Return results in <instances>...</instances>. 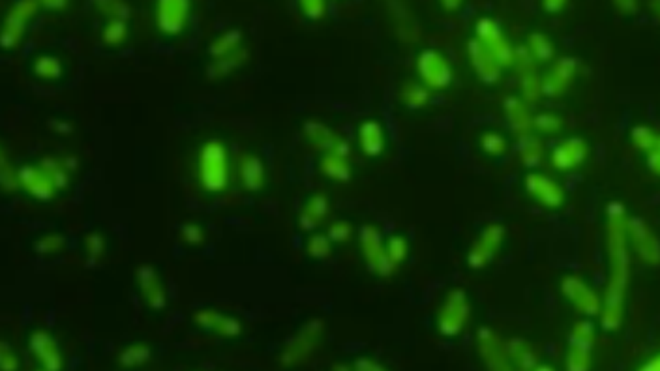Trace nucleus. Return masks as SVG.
Wrapping results in <instances>:
<instances>
[{"label": "nucleus", "mask_w": 660, "mask_h": 371, "mask_svg": "<svg viewBox=\"0 0 660 371\" xmlns=\"http://www.w3.org/2000/svg\"><path fill=\"white\" fill-rule=\"evenodd\" d=\"M199 182L210 194H218L225 189L229 182V167H227V150L222 141H207L199 152Z\"/></svg>", "instance_id": "1"}, {"label": "nucleus", "mask_w": 660, "mask_h": 371, "mask_svg": "<svg viewBox=\"0 0 660 371\" xmlns=\"http://www.w3.org/2000/svg\"><path fill=\"white\" fill-rule=\"evenodd\" d=\"M40 6V2L25 0V2H18V4L10 10L6 21H4L2 36H0L2 47L10 49V47L18 46L19 41H21V36H23L25 32V25H27V21L34 15L36 10Z\"/></svg>", "instance_id": "2"}, {"label": "nucleus", "mask_w": 660, "mask_h": 371, "mask_svg": "<svg viewBox=\"0 0 660 371\" xmlns=\"http://www.w3.org/2000/svg\"><path fill=\"white\" fill-rule=\"evenodd\" d=\"M190 15L188 0H161L156 10V23L163 34L175 36L182 32Z\"/></svg>", "instance_id": "3"}, {"label": "nucleus", "mask_w": 660, "mask_h": 371, "mask_svg": "<svg viewBox=\"0 0 660 371\" xmlns=\"http://www.w3.org/2000/svg\"><path fill=\"white\" fill-rule=\"evenodd\" d=\"M18 177H19V186L27 189V191H29L32 197H36V199L49 201L55 197L57 186L53 184L49 175H47L40 166L21 167V169L18 171Z\"/></svg>", "instance_id": "4"}, {"label": "nucleus", "mask_w": 660, "mask_h": 371, "mask_svg": "<svg viewBox=\"0 0 660 371\" xmlns=\"http://www.w3.org/2000/svg\"><path fill=\"white\" fill-rule=\"evenodd\" d=\"M30 351L36 354V358L40 360L46 371H60L62 370V354L58 351L57 342L53 339L51 334L46 330H36L30 336Z\"/></svg>", "instance_id": "5"}, {"label": "nucleus", "mask_w": 660, "mask_h": 371, "mask_svg": "<svg viewBox=\"0 0 660 371\" xmlns=\"http://www.w3.org/2000/svg\"><path fill=\"white\" fill-rule=\"evenodd\" d=\"M319 323H311L304 328V330L300 332L299 336L295 337L293 342L289 343L288 349H285V353L281 354V362L283 364H297L300 360H304L310 351L316 347L317 343V334H319Z\"/></svg>", "instance_id": "6"}, {"label": "nucleus", "mask_w": 660, "mask_h": 371, "mask_svg": "<svg viewBox=\"0 0 660 371\" xmlns=\"http://www.w3.org/2000/svg\"><path fill=\"white\" fill-rule=\"evenodd\" d=\"M137 281L139 289L143 292L144 300H147L150 308L161 309L166 306V291H163V287H161L160 280H158V274H156V270L152 267L143 264L137 270Z\"/></svg>", "instance_id": "7"}, {"label": "nucleus", "mask_w": 660, "mask_h": 371, "mask_svg": "<svg viewBox=\"0 0 660 371\" xmlns=\"http://www.w3.org/2000/svg\"><path fill=\"white\" fill-rule=\"evenodd\" d=\"M241 180L248 191H257L264 184L263 161L257 156L246 154L241 158Z\"/></svg>", "instance_id": "8"}, {"label": "nucleus", "mask_w": 660, "mask_h": 371, "mask_svg": "<svg viewBox=\"0 0 660 371\" xmlns=\"http://www.w3.org/2000/svg\"><path fill=\"white\" fill-rule=\"evenodd\" d=\"M248 53L244 49H238V51L231 53L227 57L224 58H216L210 66H208V77L210 79H218V77H224V75L231 74L233 69H236L241 66L242 62H246Z\"/></svg>", "instance_id": "9"}, {"label": "nucleus", "mask_w": 660, "mask_h": 371, "mask_svg": "<svg viewBox=\"0 0 660 371\" xmlns=\"http://www.w3.org/2000/svg\"><path fill=\"white\" fill-rule=\"evenodd\" d=\"M241 41H242L241 30H236V29L227 30V32H224L220 38H216V40L213 41V46L208 47V53H210L214 58H224V57H227V55H231V53L238 51Z\"/></svg>", "instance_id": "10"}, {"label": "nucleus", "mask_w": 660, "mask_h": 371, "mask_svg": "<svg viewBox=\"0 0 660 371\" xmlns=\"http://www.w3.org/2000/svg\"><path fill=\"white\" fill-rule=\"evenodd\" d=\"M361 144L368 154H379L381 150H383V133H381L379 124L366 122V124L361 128Z\"/></svg>", "instance_id": "11"}, {"label": "nucleus", "mask_w": 660, "mask_h": 371, "mask_svg": "<svg viewBox=\"0 0 660 371\" xmlns=\"http://www.w3.org/2000/svg\"><path fill=\"white\" fill-rule=\"evenodd\" d=\"M327 214V201L321 195H317L308 203V206L300 216V227L302 229H311L316 227V223Z\"/></svg>", "instance_id": "12"}, {"label": "nucleus", "mask_w": 660, "mask_h": 371, "mask_svg": "<svg viewBox=\"0 0 660 371\" xmlns=\"http://www.w3.org/2000/svg\"><path fill=\"white\" fill-rule=\"evenodd\" d=\"M149 358L150 349L143 343H133L119 354V364L124 367H135V365H143L144 362H149Z\"/></svg>", "instance_id": "13"}, {"label": "nucleus", "mask_w": 660, "mask_h": 371, "mask_svg": "<svg viewBox=\"0 0 660 371\" xmlns=\"http://www.w3.org/2000/svg\"><path fill=\"white\" fill-rule=\"evenodd\" d=\"M40 167L49 175L53 184L57 186V189H62L68 186V171L62 161L55 160V158H43L40 161Z\"/></svg>", "instance_id": "14"}, {"label": "nucleus", "mask_w": 660, "mask_h": 371, "mask_svg": "<svg viewBox=\"0 0 660 371\" xmlns=\"http://www.w3.org/2000/svg\"><path fill=\"white\" fill-rule=\"evenodd\" d=\"M34 72L41 79H58L62 75V64L55 57H38L34 62Z\"/></svg>", "instance_id": "15"}, {"label": "nucleus", "mask_w": 660, "mask_h": 371, "mask_svg": "<svg viewBox=\"0 0 660 371\" xmlns=\"http://www.w3.org/2000/svg\"><path fill=\"white\" fill-rule=\"evenodd\" d=\"M128 36V27L126 21H122V19H111L109 23L105 25L104 32H102V38L107 46H121L124 43Z\"/></svg>", "instance_id": "16"}, {"label": "nucleus", "mask_w": 660, "mask_h": 371, "mask_svg": "<svg viewBox=\"0 0 660 371\" xmlns=\"http://www.w3.org/2000/svg\"><path fill=\"white\" fill-rule=\"evenodd\" d=\"M323 171L327 173L328 177L338 178V180H345V178L349 177V169L342 160V156L338 154L328 156V158L323 160Z\"/></svg>", "instance_id": "17"}, {"label": "nucleus", "mask_w": 660, "mask_h": 371, "mask_svg": "<svg viewBox=\"0 0 660 371\" xmlns=\"http://www.w3.org/2000/svg\"><path fill=\"white\" fill-rule=\"evenodd\" d=\"M0 161H2V163H0V177H2L0 178V182H2V188L6 189V191H13V189L19 186L18 173L13 171V167L8 163L6 154H2Z\"/></svg>", "instance_id": "18"}, {"label": "nucleus", "mask_w": 660, "mask_h": 371, "mask_svg": "<svg viewBox=\"0 0 660 371\" xmlns=\"http://www.w3.org/2000/svg\"><path fill=\"white\" fill-rule=\"evenodd\" d=\"M62 245H64V238L60 236V234H46V236H41V238L36 242V252L41 253V255H47V253H57Z\"/></svg>", "instance_id": "19"}, {"label": "nucleus", "mask_w": 660, "mask_h": 371, "mask_svg": "<svg viewBox=\"0 0 660 371\" xmlns=\"http://www.w3.org/2000/svg\"><path fill=\"white\" fill-rule=\"evenodd\" d=\"M100 10H104L105 15H111V19H122L126 21L130 15V8L126 2H116V0H109V2H100Z\"/></svg>", "instance_id": "20"}, {"label": "nucleus", "mask_w": 660, "mask_h": 371, "mask_svg": "<svg viewBox=\"0 0 660 371\" xmlns=\"http://www.w3.org/2000/svg\"><path fill=\"white\" fill-rule=\"evenodd\" d=\"M105 242L100 233H90L86 234V253L92 263H96L102 255H104Z\"/></svg>", "instance_id": "21"}, {"label": "nucleus", "mask_w": 660, "mask_h": 371, "mask_svg": "<svg viewBox=\"0 0 660 371\" xmlns=\"http://www.w3.org/2000/svg\"><path fill=\"white\" fill-rule=\"evenodd\" d=\"M241 330H242L241 323H238L235 317H224V315H222V319L218 321V325H216V328H214V332H218V334L227 336V337L238 336Z\"/></svg>", "instance_id": "22"}, {"label": "nucleus", "mask_w": 660, "mask_h": 371, "mask_svg": "<svg viewBox=\"0 0 660 371\" xmlns=\"http://www.w3.org/2000/svg\"><path fill=\"white\" fill-rule=\"evenodd\" d=\"M19 367V360L15 356V353L12 351V347L8 345V343H2V347H0V370L2 371H18Z\"/></svg>", "instance_id": "23"}, {"label": "nucleus", "mask_w": 660, "mask_h": 371, "mask_svg": "<svg viewBox=\"0 0 660 371\" xmlns=\"http://www.w3.org/2000/svg\"><path fill=\"white\" fill-rule=\"evenodd\" d=\"M220 319H222V315L218 311H214V309H203V311L196 315V323L203 326L205 330H214Z\"/></svg>", "instance_id": "24"}, {"label": "nucleus", "mask_w": 660, "mask_h": 371, "mask_svg": "<svg viewBox=\"0 0 660 371\" xmlns=\"http://www.w3.org/2000/svg\"><path fill=\"white\" fill-rule=\"evenodd\" d=\"M180 236H182L184 242H188V244H201L203 242V231L196 223H186V225L180 229Z\"/></svg>", "instance_id": "25"}, {"label": "nucleus", "mask_w": 660, "mask_h": 371, "mask_svg": "<svg viewBox=\"0 0 660 371\" xmlns=\"http://www.w3.org/2000/svg\"><path fill=\"white\" fill-rule=\"evenodd\" d=\"M308 250L314 257H325L328 253V240L321 234H317V236H311L310 244H308Z\"/></svg>", "instance_id": "26"}, {"label": "nucleus", "mask_w": 660, "mask_h": 371, "mask_svg": "<svg viewBox=\"0 0 660 371\" xmlns=\"http://www.w3.org/2000/svg\"><path fill=\"white\" fill-rule=\"evenodd\" d=\"M300 8L304 10V13L308 18L314 19L321 18L323 13H325V2H311V0H308V2H302Z\"/></svg>", "instance_id": "27"}, {"label": "nucleus", "mask_w": 660, "mask_h": 371, "mask_svg": "<svg viewBox=\"0 0 660 371\" xmlns=\"http://www.w3.org/2000/svg\"><path fill=\"white\" fill-rule=\"evenodd\" d=\"M355 371H385V370H383L377 362H373V360L362 358L355 364Z\"/></svg>", "instance_id": "28"}, {"label": "nucleus", "mask_w": 660, "mask_h": 371, "mask_svg": "<svg viewBox=\"0 0 660 371\" xmlns=\"http://www.w3.org/2000/svg\"><path fill=\"white\" fill-rule=\"evenodd\" d=\"M330 236L334 240H345L349 236V227L345 225V223H336L332 229H330Z\"/></svg>", "instance_id": "29"}, {"label": "nucleus", "mask_w": 660, "mask_h": 371, "mask_svg": "<svg viewBox=\"0 0 660 371\" xmlns=\"http://www.w3.org/2000/svg\"><path fill=\"white\" fill-rule=\"evenodd\" d=\"M391 257L394 259V261L403 257V242L400 238H394L391 242Z\"/></svg>", "instance_id": "30"}, {"label": "nucleus", "mask_w": 660, "mask_h": 371, "mask_svg": "<svg viewBox=\"0 0 660 371\" xmlns=\"http://www.w3.org/2000/svg\"><path fill=\"white\" fill-rule=\"evenodd\" d=\"M43 6L51 8V10H55V8H60V10H62V8L68 6V2H62V0H60V2H51V0H47V2H43Z\"/></svg>", "instance_id": "31"}, {"label": "nucleus", "mask_w": 660, "mask_h": 371, "mask_svg": "<svg viewBox=\"0 0 660 371\" xmlns=\"http://www.w3.org/2000/svg\"><path fill=\"white\" fill-rule=\"evenodd\" d=\"M642 371H660V356L659 358H654L649 365H645Z\"/></svg>", "instance_id": "32"}, {"label": "nucleus", "mask_w": 660, "mask_h": 371, "mask_svg": "<svg viewBox=\"0 0 660 371\" xmlns=\"http://www.w3.org/2000/svg\"><path fill=\"white\" fill-rule=\"evenodd\" d=\"M55 126H58V130H60V132H62V130L69 132V126H66V124H55Z\"/></svg>", "instance_id": "33"}, {"label": "nucleus", "mask_w": 660, "mask_h": 371, "mask_svg": "<svg viewBox=\"0 0 660 371\" xmlns=\"http://www.w3.org/2000/svg\"><path fill=\"white\" fill-rule=\"evenodd\" d=\"M336 371H347L345 367H336Z\"/></svg>", "instance_id": "34"}, {"label": "nucleus", "mask_w": 660, "mask_h": 371, "mask_svg": "<svg viewBox=\"0 0 660 371\" xmlns=\"http://www.w3.org/2000/svg\"><path fill=\"white\" fill-rule=\"evenodd\" d=\"M40 371H46V370H40Z\"/></svg>", "instance_id": "35"}]
</instances>
